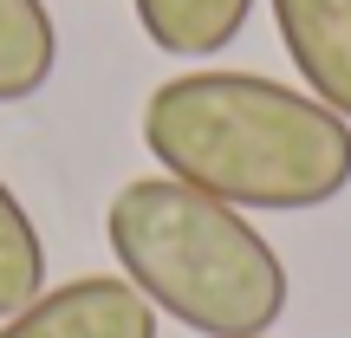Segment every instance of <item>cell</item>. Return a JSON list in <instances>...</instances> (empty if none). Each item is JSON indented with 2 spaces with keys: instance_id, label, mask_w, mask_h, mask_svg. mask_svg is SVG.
<instances>
[{
  "instance_id": "obj_3",
  "label": "cell",
  "mask_w": 351,
  "mask_h": 338,
  "mask_svg": "<svg viewBox=\"0 0 351 338\" xmlns=\"http://www.w3.org/2000/svg\"><path fill=\"white\" fill-rule=\"evenodd\" d=\"M0 338H156V306L124 274H85L0 319Z\"/></svg>"
},
{
  "instance_id": "obj_2",
  "label": "cell",
  "mask_w": 351,
  "mask_h": 338,
  "mask_svg": "<svg viewBox=\"0 0 351 338\" xmlns=\"http://www.w3.org/2000/svg\"><path fill=\"white\" fill-rule=\"evenodd\" d=\"M104 241L130 287L202 338H267L287 313L293 280L274 241L241 208L176 176H137L117 189Z\"/></svg>"
},
{
  "instance_id": "obj_7",
  "label": "cell",
  "mask_w": 351,
  "mask_h": 338,
  "mask_svg": "<svg viewBox=\"0 0 351 338\" xmlns=\"http://www.w3.org/2000/svg\"><path fill=\"white\" fill-rule=\"evenodd\" d=\"M46 293V241H39L26 202L0 182V319L33 306Z\"/></svg>"
},
{
  "instance_id": "obj_4",
  "label": "cell",
  "mask_w": 351,
  "mask_h": 338,
  "mask_svg": "<svg viewBox=\"0 0 351 338\" xmlns=\"http://www.w3.org/2000/svg\"><path fill=\"white\" fill-rule=\"evenodd\" d=\"M267 7L306 91L351 124V0H267Z\"/></svg>"
},
{
  "instance_id": "obj_6",
  "label": "cell",
  "mask_w": 351,
  "mask_h": 338,
  "mask_svg": "<svg viewBox=\"0 0 351 338\" xmlns=\"http://www.w3.org/2000/svg\"><path fill=\"white\" fill-rule=\"evenodd\" d=\"M52 65H59V26L46 0H0V104L39 98Z\"/></svg>"
},
{
  "instance_id": "obj_5",
  "label": "cell",
  "mask_w": 351,
  "mask_h": 338,
  "mask_svg": "<svg viewBox=\"0 0 351 338\" xmlns=\"http://www.w3.org/2000/svg\"><path fill=\"white\" fill-rule=\"evenodd\" d=\"M130 7H137V26L156 52H169V59H208V52L241 39L254 0H130Z\"/></svg>"
},
{
  "instance_id": "obj_1",
  "label": "cell",
  "mask_w": 351,
  "mask_h": 338,
  "mask_svg": "<svg viewBox=\"0 0 351 338\" xmlns=\"http://www.w3.org/2000/svg\"><path fill=\"white\" fill-rule=\"evenodd\" d=\"M143 150L228 208L300 215L351 189V124L261 72H182L143 98Z\"/></svg>"
}]
</instances>
